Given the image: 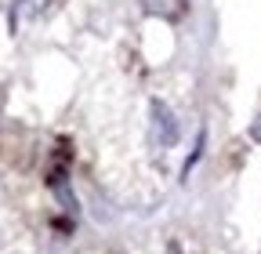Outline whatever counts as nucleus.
Here are the masks:
<instances>
[{
	"label": "nucleus",
	"mask_w": 261,
	"mask_h": 254,
	"mask_svg": "<svg viewBox=\"0 0 261 254\" xmlns=\"http://www.w3.org/2000/svg\"><path fill=\"white\" fill-rule=\"evenodd\" d=\"M203 149H207V131H200V135H196V145H192V153L185 156V167H181V182H189L192 167L203 160Z\"/></svg>",
	"instance_id": "3"
},
{
	"label": "nucleus",
	"mask_w": 261,
	"mask_h": 254,
	"mask_svg": "<svg viewBox=\"0 0 261 254\" xmlns=\"http://www.w3.org/2000/svg\"><path fill=\"white\" fill-rule=\"evenodd\" d=\"M44 8H47V0H15V8H11V33L18 29V18H37Z\"/></svg>",
	"instance_id": "2"
},
{
	"label": "nucleus",
	"mask_w": 261,
	"mask_h": 254,
	"mask_svg": "<svg viewBox=\"0 0 261 254\" xmlns=\"http://www.w3.org/2000/svg\"><path fill=\"white\" fill-rule=\"evenodd\" d=\"M178 142V120H174V113L163 106L160 98L152 102V145L156 149H171Z\"/></svg>",
	"instance_id": "1"
},
{
	"label": "nucleus",
	"mask_w": 261,
	"mask_h": 254,
	"mask_svg": "<svg viewBox=\"0 0 261 254\" xmlns=\"http://www.w3.org/2000/svg\"><path fill=\"white\" fill-rule=\"evenodd\" d=\"M247 135H250V138H254V142L261 145V113H257V116H254V123L247 127Z\"/></svg>",
	"instance_id": "4"
}]
</instances>
